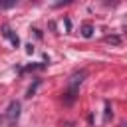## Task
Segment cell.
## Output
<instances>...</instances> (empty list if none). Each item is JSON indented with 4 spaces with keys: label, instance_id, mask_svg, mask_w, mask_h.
Returning <instances> with one entry per match:
<instances>
[{
    "label": "cell",
    "instance_id": "8992f818",
    "mask_svg": "<svg viewBox=\"0 0 127 127\" xmlns=\"http://www.w3.org/2000/svg\"><path fill=\"white\" fill-rule=\"evenodd\" d=\"M105 42H107V44H115V46H119V44H121V38H119V36H107Z\"/></svg>",
    "mask_w": 127,
    "mask_h": 127
},
{
    "label": "cell",
    "instance_id": "5b68a950",
    "mask_svg": "<svg viewBox=\"0 0 127 127\" xmlns=\"http://www.w3.org/2000/svg\"><path fill=\"white\" fill-rule=\"evenodd\" d=\"M38 85H40V79H36V81H34V85H30V87H28V93H26V97H32V95L36 93Z\"/></svg>",
    "mask_w": 127,
    "mask_h": 127
},
{
    "label": "cell",
    "instance_id": "ba28073f",
    "mask_svg": "<svg viewBox=\"0 0 127 127\" xmlns=\"http://www.w3.org/2000/svg\"><path fill=\"white\" fill-rule=\"evenodd\" d=\"M0 6H2V4H0Z\"/></svg>",
    "mask_w": 127,
    "mask_h": 127
},
{
    "label": "cell",
    "instance_id": "7a4b0ae2",
    "mask_svg": "<svg viewBox=\"0 0 127 127\" xmlns=\"http://www.w3.org/2000/svg\"><path fill=\"white\" fill-rule=\"evenodd\" d=\"M18 117H20V101H10V105L6 109V121H8V125L14 127L16 121H18Z\"/></svg>",
    "mask_w": 127,
    "mask_h": 127
},
{
    "label": "cell",
    "instance_id": "3957f363",
    "mask_svg": "<svg viewBox=\"0 0 127 127\" xmlns=\"http://www.w3.org/2000/svg\"><path fill=\"white\" fill-rule=\"evenodd\" d=\"M2 34H4V38H8V40H10V42H12V44H14L16 48L20 46V40H18V36H16V34H12V30H10L8 26L4 28V32H2Z\"/></svg>",
    "mask_w": 127,
    "mask_h": 127
},
{
    "label": "cell",
    "instance_id": "6da1fadb",
    "mask_svg": "<svg viewBox=\"0 0 127 127\" xmlns=\"http://www.w3.org/2000/svg\"><path fill=\"white\" fill-rule=\"evenodd\" d=\"M85 75H87V71H85V69H81V71H75V73L69 77L67 91L64 93V101H65V105H71V103L75 101L77 91H79V85H81V81H83V77H85Z\"/></svg>",
    "mask_w": 127,
    "mask_h": 127
},
{
    "label": "cell",
    "instance_id": "52a82bcc",
    "mask_svg": "<svg viewBox=\"0 0 127 127\" xmlns=\"http://www.w3.org/2000/svg\"><path fill=\"white\" fill-rule=\"evenodd\" d=\"M125 127H127V125H125Z\"/></svg>",
    "mask_w": 127,
    "mask_h": 127
},
{
    "label": "cell",
    "instance_id": "277c9868",
    "mask_svg": "<svg viewBox=\"0 0 127 127\" xmlns=\"http://www.w3.org/2000/svg\"><path fill=\"white\" fill-rule=\"evenodd\" d=\"M91 34H93V26L91 24H83L81 26V36L83 38H91Z\"/></svg>",
    "mask_w": 127,
    "mask_h": 127
}]
</instances>
